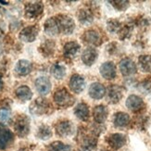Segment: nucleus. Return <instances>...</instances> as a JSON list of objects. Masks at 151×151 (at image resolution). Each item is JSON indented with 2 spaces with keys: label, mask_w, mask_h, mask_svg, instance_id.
<instances>
[{
  "label": "nucleus",
  "mask_w": 151,
  "mask_h": 151,
  "mask_svg": "<svg viewBox=\"0 0 151 151\" xmlns=\"http://www.w3.org/2000/svg\"><path fill=\"white\" fill-rule=\"evenodd\" d=\"M54 100L60 107L68 108L74 103V97L69 93L67 89L60 88L55 92Z\"/></svg>",
  "instance_id": "obj_1"
},
{
  "label": "nucleus",
  "mask_w": 151,
  "mask_h": 151,
  "mask_svg": "<svg viewBox=\"0 0 151 151\" xmlns=\"http://www.w3.org/2000/svg\"><path fill=\"white\" fill-rule=\"evenodd\" d=\"M14 130L19 137H25L30 132V120L23 114L19 115L14 122Z\"/></svg>",
  "instance_id": "obj_2"
},
{
  "label": "nucleus",
  "mask_w": 151,
  "mask_h": 151,
  "mask_svg": "<svg viewBox=\"0 0 151 151\" xmlns=\"http://www.w3.org/2000/svg\"><path fill=\"white\" fill-rule=\"evenodd\" d=\"M57 19H58L60 34L70 35L73 32L75 28V23L70 17L67 15H58L57 16Z\"/></svg>",
  "instance_id": "obj_3"
},
{
  "label": "nucleus",
  "mask_w": 151,
  "mask_h": 151,
  "mask_svg": "<svg viewBox=\"0 0 151 151\" xmlns=\"http://www.w3.org/2000/svg\"><path fill=\"white\" fill-rule=\"evenodd\" d=\"M51 108L50 103L44 98H38L35 102H32L30 106V111L35 115H43L47 113Z\"/></svg>",
  "instance_id": "obj_4"
},
{
  "label": "nucleus",
  "mask_w": 151,
  "mask_h": 151,
  "mask_svg": "<svg viewBox=\"0 0 151 151\" xmlns=\"http://www.w3.org/2000/svg\"><path fill=\"white\" fill-rule=\"evenodd\" d=\"M13 140H14L13 133L4 124L0 123V149L9 147L12 144Z\"/></svg>",
  "instance_id": "obj_5"
},
{
  "label": "nucleus",
  "mask_w": 151,
  "mask_h": 151,
  "mask_svg": "<svg viewBox=\"0 0 151 151\" xmlns=\"http://www.w3.org/2000/svg\"><path fill=\"white\" fill-rule=\"evenodd\" d=\"M43 4L41 2L28 3L25 6V16L29 19H35L43 13Z\"/></svg>",
  "instance_id": "obj_6"
},
{
  "label": "nucleus",
  "mask_w": 151,
  "mask_h": 151,
  "mask_svg": "<svg viewBox=\"0 0 151 151\" xmlns=\"http://www.w3.org/2000/svg\"><path fill=\"white\" fill-rule=\"evenodd\" d=\"M35 85L37 92L42 96L47 95L51 91V82L45 76L38 77L35 82Z\"/></svg>",
  "instance_id": "obj_7"
},
{
  "label": "nucleus",
  "mask_w": 151,
  "mask_h": 151,
  "mask_svg": "<svg viewBox=\"0 0 151 151\" xmlns=\"http://www.w3.org/2000/svg\"><path fill=\"white\" fill-rule=\"evenodd\" d=\"M120 70L123 76H131L136 73V65L130 58H123L120 62Z\"/></svg>",
  "instance_id": "obj_8"
},
{
  "label": "nucleus",
  "mask_w": 151,
  "mask_h": 151,
  "mask_svg": "<svg viewBox=\"0 0 151 151\" xmlns=\"http://www.w3.org/2000/svg\"><path fill=\"white\" fill-rule=\"evenodd\" d=\"M123 88L122 86H119V85H110L108 91V99L109 103L116 104L120 102L123 96Z\"/></svg>",
  "instance_id": "obj_9"
},
{
  "label": "nucleus",
  "mask_w": 151,
  "mask_h": 151,
  "mask_svg": "<svg viewBox=\"0 0 151 151\" xmlns=\"http://www.w3.org/2000/svg\"><path fill=\"white\" fill-rule=\"evenodd\" d=\"M38 35V28L36 26H28L24 28L21 32H19V39L22 41L26 43H31L35 40Z\"/></svg>",
  "instance_id": "obj_10"
},
{
  "label": "nucleus",
  "mask_w": 151,
  "mask_h": 151,
  "mask_svg": "<svg viewBox=\"0 0 151 151\" xmlns=\"http://www.w3.org/2000/svg\"><path fill=\"white\" fill-rule=\"evenodd\" d=\"M100 74L106 80H112V79H114L117 75L115 64L111 61L103 63L100 66Z\"/></svg>",
  "instance_id": "obj_11"
},
{
  "label": "nucleus",
  "mask_w": 151,
  "mask_h": 151,
  "mask_svg": "<svg viewBox=\"0 0 151 151\" xmlns=\"http://www.w3.org/2000/svg\"><path fill=\"white\" fill-rule=\"evenodd\" d=\"M73 124L69 121H62L60 122L56 125V132L57 134L62 137H68L73 134Z\"/></svg>",
  "instance_id": "obj_12"
},
{
  "label": "nucleus",
  "mask_w": 151,
  "mask_h": 151,
  "mask_svg": "<svg viewBox=\"0 0 151 151\" xmlns=\"http://www.w3.org/2000/svg\"><path fill=\"white\" fill-rule=\"evenodd\" d=\"M69 84H70V87L71 91H73V93L80 94L83 91V89L85 87V81L81 75L74 74L71 76Z\"/></svg>",
  "instance_id": "obj_13"
},
{
  "label": "nucleus",
  "mask_w": 151,
  "mask_h": 151,
  "mask_svg": "<svg viewBox=\"0 0 151 151\" xmlns=\"http://www.w3.org/2000/svg\"><path fill=\"white\" fill-rule=\"evenodd\" d=\"M107 142L110 147L113 149H119L126 144V136L122 134H113L108 137Z\"/></svg>",
  "instance_id": "obj_14"
},
{
  "label": "nucleus",
  "mask_w": 151,
  "mask_h": 151,
  "mask_svg": "<svg viewBox=\"0 0 151 151\" xmlns=\"http://www.w3.org/2000/svg\"><path fill=\"white\" fill-rule=\"evenodd\" d=\"M83 40L92 45H99L102 43V38L100 34L96 30H89L84 32Z\"/></svg>",
  "instance_id": "obj_15"
},
{
  "label": "nucleus",
  "mask_w": 151,
  "mask_h": 151,
  "mask_svg": "<svg viewBox=\"0 0 151 151\" xmlns=\"http://www.w3.org/2000/svg\"><path fill=\"white\" fill-rule=\"evenodd\" d=\"M126 107L132 111H139L145 107L143 99L135 95H131L126 100Z\"/></svg>",
  "instance_id": "obj_16"
},
{
  "label": "nucleus",
  "mask_w": 151,
  "mask_h": 151,
  "mask_svg": "<svg viewBox=\"0 0 151 151\" xmlns=\"http://www.w3.org/2000/svg\"><path fill=\"white\" fill-rule=\"evenodd\" d=\"M89 96L94 99H101L106 94V88L100 83H93L89 87Z\"/></svg>",
  "instance_id": "obj_17"
},
{
  "label": "nucleus",
  "mask_w": 151,
  "mask_h": 151,
  "mask_svg": "<svg viewBox=\"0 0 151 151\" xmlns=\"http://www.w3.org/2000/svg\"><path fill=\"white\" fill-rule=\"evenodd\" d=\"M45 31L47 35H49L51 36L60 35V27H58L57 17H52L45 22Z\"/></svg>",
  "instance_id": "obj_18"
},
{
  "label": "nucleus",
  "mask_w": 151,
  "mask_h": 151,
  "mask_svg": "<svg viewBox=\"0 0 151 151\" xmlns=\"http://www.w3.org/2000/svg\"><path fill=\"white\" fill-rule=\"evenodd\" d=\"M97 51L94 47H88L85 49L83 54H82V60L83 62L87 65V66H91L93 65L94 62L96 60L97 58Z\"/></svg>",
  "instance_id": "obj_19"
},
{
  "label": "nucleus",
  "mask_w": 151,
  "mask_h": 151,
  "mask_svg": "<svg viewBox=\"0 0 151 151\" xmlns=\"http://www.w3.org/2000/svg\"><path fill=\"white\" fill-rule=\"evenodd\" d=\"M108 115H109V110H108L107 107L103 106V105L96 106L93 110L94 119L97 123H103L106 122Z\"/></svg>",
  "instance_id": "obj_20"
},
{
  "label": "nucleus",
  "mask_w": 151,
  "mask_h": 151,
  "mask_svg": "<svg viewBox=\"0 0 151 151\" xmlns=\"http://www.w3.org/2000/svg\"><path fill=\"white\" fill-rule=\"evenodd\" d=\"M32 63L29 60H19L15 66L16 73L19 75H22V76L29 74L32 71Z\"/></svg>",
  "instance_id": "obj_21"
},
{
  "label": "nucleus",
  "mask_w": 151,
  "mask_h": 151,
  "mask_svg": "<svg viewBox=\"0 0 151 151\" xmlns=\"http://www.w3.org/2000/svg\"><path fill=\"white\" fill-rule=\"evenodd\" d=\"M79 49H80V45L77 42H69L64 45L63 54L68 58H73L77 55Z\"/></svg>",
  "instance_id": "obj_22"
},
{
  "label": "nucleus",
  "mask_w": 151,
  "mask_h": 151,
  "mask_svg": "<svg viewBox=\"0 0 151 151\" xmlns=\"http://www.w3.org/2000/svg\"><path fill=\"white\" fill-rule=\"evenodd\" d=\"M74 114L76 115L78 119H80L81 121H83V122L87 121L90 115L88 106L84 103L78 104L74 109Z\"/></svg>",
  "instance_id": "obj_23"
},
{
  "label": "nucleus",
  "mask_w": 151,
  "mask_h": 151,
  "mask_svg": "<svg viewBox=\"0 0 151 151\" xmlns=\"http://www.w3.org/2000/svg\"><path fill=\"white\" fill-rule=\"evenodd\" d=\"M15 93H16V96L19 99L23 100V101L30 100L32 97V90L28 86H26V85H22V86L18 87Z\"/></svg>",
  "instance_id": "obj_24"
},
{
  "label": "nucleus",
  "mask_w": 151,
  "mask_h": 151,
  "mask_svg": "<svg viewBox=\"0 0 151 151\" xmlns=\"http://www.w3.org/2000/svg\"><path fill=\"white\" fill-rule=\"evenodd\" d=\"M113 122L116 127H124L130 122V116L124 112H118L114 116Z\"/></svg>",
  "instance_id": "obj_25"
},
{
  "label": "nucleus",
  "mask_w": 151,
  "mask_h": 151,
  "mask_svg": "<svg viewBox=\"0 0 151 151\" xmlns=\"http://www.w3.org/2000/svg\"><path fill=\"white\" fill-rule=\"evenodd\" d=\"M139 67L144 73H151V56L143 55L139 58Z\"/></svg>",
  "instance_id": "obj_26"
},
{
  "label": "nucleus",
  "mask_w": 151,
  "mask_h": 151,
  "mask_svg": "<svg viewBox=\"0 0 151 151\" xmlns=\"http://www.w3.org/2000/svg\"><path fill=\"white\" fill-rule=\"evenodd\" d=\"M51 73L56 79L60 80L65 75H66V68L63 65L60 64H55L53 67L51 68Z\"/></svg>",
  "instance_id": "obj_27"
},
{
  "label": "nucleus",
  "mask_w": 151,
  "mask_h": 151,
  "mask_svg": "<svg viewBox=\"0 0 151 151\" xmlns=\"http://www.w3.org/2000/svg\"><path fill=\"white\" fill-rule=\"evenodd\" d=\"M37 137L39 139L42 140H47L52 136V131L49 126L47 125H41L37 130Z\"/></svg>",
  "instance_id": "obj_28"
},
{
  "label": "nucleus",
  "mask_w": 151,
  "mask_h": 151,
  "mask_svg": "<svg viewBox=\"0 0 151 151\" xmlns=\"http://www.w3.org/2000/svg\"><path fill=\"white\" fill-rule=\"evenodd\" d=\"M78 18H79V21L84 24L90 23L93 22V16H92L91 12H89V10H86V9H82L79 11Z\"/></svg>",
  "instance_id": "obj_29"
},
{
  "label": "nucleus",
  "mask_w": 151,
  "mask_h": 151,
  "mask_svg": "<svg viewBox=\"0 0 151 151\" xmlns=\"http://www.w3.org/2000/svg\"><path fill=\"white\" fill-rule=\"evenodd\" d=\"M48 150L49 151H73L70 146L65 145V144L61 142H54L53 144H51Z\"/></svg>",
  "instance_id": "obj_30"
},
{
  "label": "nucleus",
  "mask_w": 151,
  "mask_h": 151,
  "mask_svg": "<svg viewBox=\"0 0 151 151\" xmlns=\"http://www.w3.org/2000/svg\"><path fill=\"white\" fill-rule=\"evenodd\" d=\"M110 3H112L114 8L117 10H120V11L125 10L128 8V6H129L128 1H111Z\"/></svg>",
  "instance_id": "obj_31"
},
{
  "label": "nucleus",
  "mask_w": 151,
  "mask_h": 151,
  "mask_svg": "<svg viewBox=\"0 0 151 151\" xmlns=\"http://www.w3.org/2000/svg\"><path fill=\"white\" fill-rule=\"evenodd\" d=\"M10 118V110L9 109H0V122H8Z\"/></svg>",
  "instance_id": "obj_32"
},
{
  "label": "nucleus",
  "mask_w": 151,
  "mask_h": 151,
  "mask_svg": "<svg viewBox=\"0 0 151 151\" xmlns=\"http://www.w3.org/2000/svg\"><path fill=\"white\" fill-rule=\"evenodd\" d=\"M2 88H3V81H2L1 76H0V91L2 90Z\"/></svg>",
  "instance_id": "obj_33"
},
{
  "label": "nucleus",
  "mask_w": 151,
  "mask_h": 151,
  "mask_svg": "<svg viewBox=\"0 0 151 151\" xmlns=\"http://www.w3.org/2000/svg\"><path fill=\"white\" fill-rule=\"evenodd\" d=\"M0 3H2V4H4V5H6V4H8L6 2H4V1H0Z\"/></svg>",
  "instance_id": "obj_34"
}]
</instances>
